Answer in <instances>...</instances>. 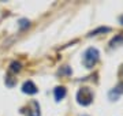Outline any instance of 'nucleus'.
Here are the masks:
<instances>
[{
  "label": "nucleus",
  "mask_w": 123,
  "mask_h": 116,
  "mask_svg": "<svg viewBox=\"0 0 123 116\" xmlns=\"http://www.w3.org/2000/svg\"><path fill=\"white\" fill-rule=\"evenodd\" d=\"M98 58H100V53L96 48H89L85 51L84 58H82V62H84V66L86 68H93L96 66V63L98 62Z\"/></svg>",
  "instance_id": "1"
},
{
  "label": "nucleus",
  "mask_w": 123,
  "mask_h": 116,
  "mask_svg": "<svg viewBox=\"0 0 123 116\" xmlns=\"http://www.w3.org/2000/svg\"><path fill=\"white\" fill-rule=\"evenodd\" d=\"M77 100L81 105H89L93 101V93L89 87H81L77 93Z\"/></svg>",
  "instance_id": "2"
},
{
  "label": "nucleus",
  "mask_w": 123,
  "mask_h": 116,
  "mask_svg": "<svg viewBox=\"0 0 123 116\" xmlns=\"http://www.w3.org/2000/svg\"><path fill=\"white\" fill-rule=\"evenodd\" d=\"M22 112L23 113H26L27 116H40V105L37 101H30V103L27 104L25 108H22Z\"/></svg>",
  "instance_id": "3"
},
{
  "label": "nucleus",
  "mask_w": 123,
  "mask_h": 116,
  "mask_svg": "<svg viewBox=\"0 0 123 116\" xmlns=\"http://www.w3.org/2000/svg\"><path fill=\"white\" fill-rule=\"evenodd\" d=\"M22 92L25 94H36L38 92V89H37V86H36L31 81H26L22 85Z\"/></svg>",
  "instance_id": "4"
},
{
  "label": "nucleus",
  "mask_w": 123,
  "mask_h": 116,
  "mask_svg": "<svg viewBox=\"0 0 123 116\" xmlns=\"http://www.w3.org/2000/svg\"><path fill=\"white\" fill-rule=\"evenodd\" d=\"M53 94H55V100L60 101V100H63L66 97V87L64 86H57L55 89V92H53Z\"/></svg>",
  "instance_id": "5"
},
{
  "label": "nucleus",
  "mask_w": 123,
  "mask_h": 116,
  "mask_svg": "<svg viewBox=\"0 0 123 116\" xmlns=\"http://www.w3.org/2000/svg\"><path fill=\"white\" fill-rule=\"evenodd\" d=\"M122 42H123V36H116L115 38L111 40L110 45H111V48H114V46H119Z\"/></svg>",
  "instance_id": "6"
},
{
  "label": "nucleus",
  "mask_w": 123,
  "mask_h": 116,
  "mask_svg": "<svg viewBox=\"0 0 123 116\" xmlns=\"http://www.w3.org/2000/svg\"><path fill=\"white\" fill-rule=\"evenodd\" d=\"M12 72H18V71H21V63H18V62H12L11 63V68H10Z\"/></svg>",
  "instance_id": "7"
},
{
  "label": "nucleus",
  "mask_w": 123,
  "mask_h": 116,
  "mask_svg": "<svg viewBox=\"0 0 123 116\" xmlns=\"http://www.w3.org/2000/svg\"><path fill=\"white\" fill-rule=\"evenodd\" d=\"M104 31H110V27H98L97 30H93L89 36H96V34H98V33H104Z\"/></svg>",
  "instance_id": "8"
},
{
  "label": "nucleus",
  "mask_w": 123,
  "mask_h": 116,
  "mask_svg": "<svg viewBox=\"0 0 123 116\" xmlns=\"http://www.w3.org/2000/svg\"><path fill=\"white\" fill-rule=\"evenodd\" d=\"M114 93L116 94V96H118V94H122V93H123V82H122V83H119V85L115 87V90H114V92H112L111 94H114Z\"/></svg>",
  "instance_id": "9"
},
{
  "label": "nucleus",
  "mask_w": 123,
  "mask_h": 116,
  "mask_svg": "<svg viewBox=\"0 0 123 116\" xmlns=\"http://www.w3.org/2000/svg\"><path fill=\"white\" fill-rule=\"evenodd\" d=\"M19 23H21V27L29 26V21H27V19H21V21H19Z\"/></svg>",
  "instance_id": "10"
},
{
  "label": "nucleus",
  "mask_w": 123,
  "mask_h": 116,
  "mask_svg": "<svg viewBox=\"0 0 123 116\" xmlns=\"http://www.w3.org/2000/svg\"><path fill=\"white\" fill-rule=\"evenodd\" d=\"M120 23H122V25H123V15H122V17H120Z\"/></svg>",
  "instance_id": "11"
}]
</instances>
